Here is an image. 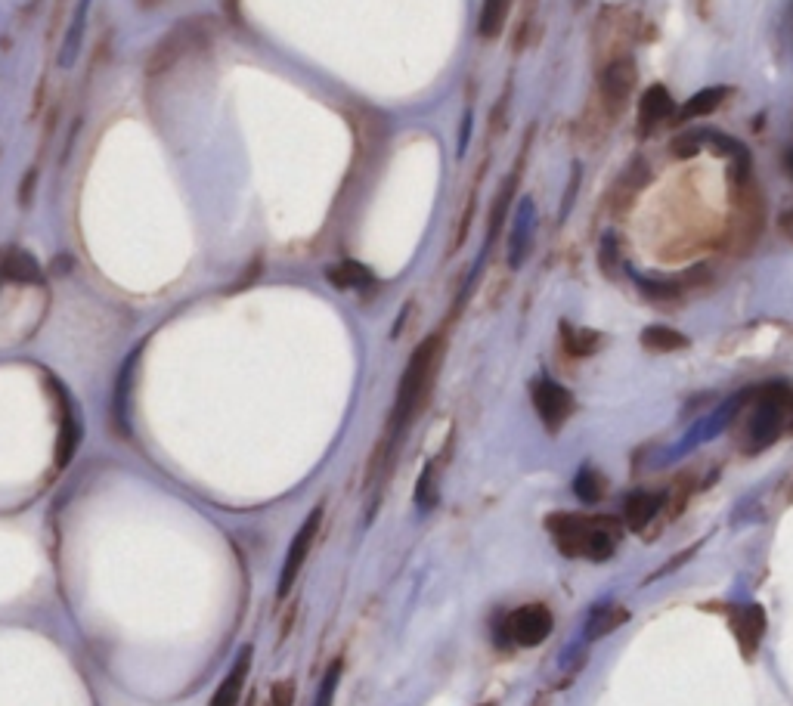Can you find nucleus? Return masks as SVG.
Masks as SVG:
<instances>
[{"label":"nucleus","instance_id":"f8f14e48","mask_svg":"<svg viewBox=\"0 0 793 706\" xmlns=\"http://www.w3.org/2000/svg\"><path fill=\"white\" fill-rule=\"evenodd\" d=\"M251 645H245L242 651H239V657H236V663L230 666V672L224 676V682L217 685V691H214V697H211V703L208 706H239V700H242V688H245V679H248V669H251Z\"/></svg>","mask_w":793,"mask_h":706},{"label":"nucleus","instance_id":"6e6552de","mask_svg":"<svg viewBox=\"0 0 793 706\" xmlns=\"http://www.w3.org/2000/svg\"><path fill=\"white\" fill-rule=\"evenodd\" d=\"M728 629H732L738 648L747 660L756 657L759 645L766 638V611L759 604H741L728 611Z\"/></svg>","mask_w":793,"mask_h":706},{"label":"nucleus","instance_id":"4be33fe9","mask_svg":"<svg viewBox=\"0 0 793 706\" xmlns=\"http://www.w3.org/2000/svg\"><path fill=\"white\" fill-rule=\"evenodd\" d=\"M509 7H512V0H484L481 19H478L481 38H496L499 35L505 19H509Z\"/></svg>","mask_w":793,"mask_h":706},{"label":"nucleus","instance_id":"bb28decb","mask_svg":"<svg viewBox=\"0 0 793 706\" xmlns=\"http://www.w3.org/2000/svg\"><path fill=\"white\" fill-rule=\"evenodd\" d=\"M295 694H298V688H295L292 679H279V682H273V688H270V700H267V706H295Z\"/></svg>","mask_w":793,"mask_h":706},{"label":"nucleus","instance_id":"aec40b11","mask_svg":"<svg viewBox=\"0 0 793 706\" xmlns=\"http://www.w3.org/2000/svg\"><path fill=\"white\" fill-rule=\"evenodd\" d=\"M642 344L654 353H676V350H685L688 347V338L670 326H648L642 332Z\"/></svg>","mask_w":793,"mask_h":706},{"label":"nucleus","instance_id":"423d86ee","mask_svg":"<svg viewBox=\"0 0 793 706\" xmlns=\"http://www.w3.org/2000/svg\"><path fill=\"white\" fill-rule=\"evenodd\" d=\"M323 515H326V508H323V505H316V508L310 511V518L298 527V533H295V539H292V545H289V552H285L282 573H279V586H276V595H279V598L289 595L292 586L298 583V576H301V570H304V564H307V558H310V552H313L316 533H320V527H323Z\"/></svg>","mask_w":793,"mask_h":706},{"label":"nucleus","instance_id":"f03ea898","mask_svg":"<svg viewBox=\"0 0 793 706\" xmlns=\"http://www.w3.org/2000/svg\"><path fill=\"white\" fill-rule=\"evenodd\" d=\"M546 530L558 552L567 558H586V561H608L617 552L620 542V521L605 518V515H570V511H558V515L546 518Z\"/></svg>","mask_w":793,"mask_h":706},{"label":"nucleus","instance_id":"2f4dec72","mask_svg":"<svg viewBox=\"0 0 793 706\" xmlns=\"http://www.w3.org/2000/svg\"><path fill=\"white\" fill-rule=\"evenodd\" d=\"M787 171H790V177H793V152H787Z\"/></svg>","mask_w":793,"mask_h":706},{"label":"nucleus","instance_id":"7c9ffc66","mask_svg":"<svg viewBox=\"0 0 793 706\" xmlns=\"http://www.w3.org/2000/svg\"><path fill=\"white\" fill-rule=\"evenodd\" d=\"M236 4H239V0H224V7H227L230 16H236Z\"/></svg>","mask_w":793,"mask_h":706},{"label":"nucleus","instance_id":"b1692460","mask_svg":"<svg viewBox=\"0 0 793 706\" xmlns=\"http://www.w3.org/2000/svg\"><path fill=\"white\" fill-rule=\"evenodd\" d=\"M134 357L124 363L121 375H118V388H115V397H112V409H115V422L121 425V431H128V391H131V369H134Z\"/></svg>","mask_w":793,"mask_h":706},{"label":"nucleus","instance_id":"39448f33","mask_svg":"<svg viewBox=\"0 0 793 706\" xmlns=\"http://www.w3.org/2000/svg\"><path fill=\"white\" fill-rule=\"evenodd\" d=\"M208 41H211V31L202 22H180L171 35L155 47V53L149 59V78L171 72L183 56L205 47Z\"/></svg>","mask_w":793,"mask_h":706},{"label":"nucleus","instance_id":"4468645a","mask_svg":"<svg viewBox=\"0 0 793 706\" xmlns=\"http://www.w3.org/2000/svg\"><path fill=\"white\" fill-rule=\"evenodd\" d=\"M0 279H13L19 285H38L41 282V267L22 248H7L0 254Z\"/></svg>","mask_w":793,"mask_h":706},{"label":"nucleus","instance_id":"dca6fc26","mask_svg":"<svg viewBox=\"0 0 793 706\" xmlns=\"http://www.w3.org/2000/svg\"><path fill=\"white\" fill-rule=\"evenodd\" d=\"M626 620H629V611H626L623 604H601V607H595V611L589 614L586 638H605L614 629H620Z\"/></svg>","mask_w":793,"mask_h":706},{"label":"nucleus","instance_id":"6ab92c4d","mask_svg":"<svg viewBox=\"0 0 793 706\" xmlns=\"http://www.w3.org/2000/svg\"><path fill=\"white\" fill-rule=\"evenodd\" d=\"M725 87H707L701 93H694L691 100L679 109V121H694V118H704L710 115L713 109H719V103L725 100Z\"/></svg>","mask_w":793,"mask_h":706},{"label":"nucleus","instance_id":"5701e85b","mask_svg":"<svg viewBox=\"0 0 793 706\" xmlns=\"http://www.w3.org/2000/svg\"><path fill=\"white\" fill-rule=\"evenodd\" d=\"M530 230H533V205L524 202L521 211H518V223H515V236H512V254H509V261L512 267H518L524 261V254H527V242H530Z\"/></svg>","mask_w":793,"mask_h":706},{"label":"nucleus","instance_id":"cd10ccee","mask_svg":"<svg viewBox=\"0 0 793 706\" xmlns=\"http://www.w3.org/2000/svg\"><path fill=\"white\" fill-rule=\"evenodd\" d=\"M617 264H620V258H617V239L608 233L605 242H601V270H605L608 276H617Z\"/></svg>","mask_w":793,"mask_h":706},{"label":"nucleus","instance_id":"a211bd4d","mask_svg":"<svg viewBox=\"0 0 793 706\" xmlns=\"http://www.w3.org/2000/svg\"><path fill=\"white\" fill-rule=\"evenodd\" d=\"M329 282L335 285V288H354V292H360V288H369V285H375V279H372V273L363 267V264H354V261H344V264H338V267H332L329 273Z\"/></svg>","mask_w":793,"mask_h":706},{"label":"nucleus","instance_id":"9b49d317","mask_svg":"<svg viewBox=\"0 0 793 706\" xmlns=\"http://www.w3.org/2000/svg\"><path fill=\"white\" fill-rule=\"evenodd\" d=\"M666 505V496L663 493H648V490H636V493H629L626 502H623V524L629 530H636L642 533L660 511Z\"/></svg>","mask_w":793,"mask_h":706},{"label":"nucleus","instance_id":"c756f323","mask_svg":"<svg viewBox=\"0 0 793 706\" xmlns=\"http://www.w3.org/2000/svg\"><path fill=\"white\" fill-rule=\"evenodd\" d=\"M781 227H784L787 239H793V211H787V214L781 217Z\"/></svg>","mask_w":793,"mask_h":706},{"label":"nucleus","instance_id":"9d476101","mask_svg":"<svg viewBox=\"0 0 793 706\" xmlns=\"http://www.w3.org/2000/svg\"><path fill=\"white\" fill-rule=\"evenodd\" d=\"M636 62H632L629 56L623 59H614L611 66L605 69V75H601V93H605V100L611 109H623L626 100L632 96V90H636Z\"/></svg>","mask_w":793,"mask_h":706},{"label":"nucleus","instance_id":"c85d7f7f","mask_svg":"<svg viewBox=\"0 0 793 706\" xmlns=\"http://www.w3.org/2000/svg\"><path fill=\"white\" fill-rule=\"evenodd\" d=\"M639 285H642V292L651 295V298H673L676 295V285H670V282H648V279H642Z\"/></svg>","mask_w":793,"mask_h":706},{"label":"nucleus","instance_id":"f257e3e1","mask_svg":"<svg viewBox=\"0 0 793 706\" xmlns=\"http://www.w3.org/2000/svg\"><path fill=\"white\" fill-rule=\"evenodd\" d=\"M440 363H443V335H428L416 350H412V357L397 384V400L391 409L388 437H385V456L394 453L403 434L416 425V419L425 412L434 394L437 375H440Z\"/></svg>","mask_w":793,"mask_h":706},{"label":"nucleus","instance_id":"20e7f679","mask_svg":"<svg viewBox=\"0 0 793 706\" xmlns=\"http://www.w3.org/2000/svg\"><path fill=\"white\" fill-rule=\"evenodd\" d=\"M552 626H555V620H552V611L546 604H524V607H515L512 614H505L499 632L509 645L536 648L552 635Z\"/></svg>","mask_w":793,"mask_h":706},{"label":"nucleus","instance_id":"72a5a7b5","mask_svg":"<svg viewBox=\"0 0 793 706\" xmlns=\"http://www.w3.org/2000/svg\"><path fill=\"white\" fill-rule=\"evenodd\" d=\"M481 706H493V703H481Z\"/></svg>","mask_w":793,"mask_h":706},{"label":"nucleus","instance_id":"7ed1b4c3","mask_svg":"<svg viewBox=\"0 0 793 706\" xmlns=\"http://www.w3.org/2000/svg\"><path fill=\"white\" fill-rule=\"evenodd\" d=\"M793 419V388L784 381L778 384H769L756 394V403L747 415V425H744V453H763L766 446H772L781 431L790 425Z\"/></svg>","mask_w":793,"mask_h":706},{"label":"nucleus","instance_id":"1a4fd4ad","mask_svg":"<svg viewBox=\"0 0 793 706\" xmlns=\"http://www.w3.org/2000/svg\"><path fill=\"white\" fill-rule=\"evenodd\" d=\"M53 391L59 397V406H62V415H59V443H56V468H69V462L75 459L78 446H81V412L75 406V400L69 397V391L62 388V384L53 381Z\"/></svg>","mask_w":793,"mask_h":706},{"label":"nucleus","instance_id":"2eb2a0df","mask_svg":"<svg viewBox=\"0 0 793 706\" xmlns=\"http://www.w3.org/2000/svg\"><path fill=\"white\" fill-rule=\"evenodd\" d=\"M90 4H93V0H78L75 16H72V25H69V31H66V41H62V50H59V66H62V69H72V66H75V59H78V53H81V41H84V25H87Z\"/></svg>","mask_w":793,"mask_h":706},{"label":"nucleus","instance_id":"393cba45","mask_svg":"<svg viewBox=\"0 0 793 706\" xmlns=\"http://www.w3.org/2000/svg\"><path fill=\"white\" fill-rule=\"evenodd\" d=\"M341 669H344V660L338 657L320 682V691H316V700L313 706H335V694H338V685H341Z\"/></svg>","mask_w":793,"mask_h":706},{"label":"nucleus","instance_id":"ddd939ff","mask_svg":"<svg viewBox=\"0 0 793 706\" xmlns=\"http://www.w3.org/2000/svg\"><path fill=\"white\" fill-rule=\"evenodd\" d=\"M673 115V96L663 84H654L645 90L642 103H639V131H654L660 121H666Z\"/></svg>","mask_w":793,"mask_h":706},{"label":"nucleus","instance_id":"f3484780","mask_svg":"<svg viewBox=\"0 0 793 706\" xmlns=\"http://www.w3.org/2000/svg\"><path fill=\"white\" fill-rule=\"evenodd\" d=\"M561 341H564V350L570 353V357H589V353H595L601 347L598 332L570 326V323H561Z\"/></svg>","mask_w":793,"mask_h":706},{"label":"nucleus","instance_id":"0eeeda50","mask_svg":"<svg viewBox=\"0 0 793 706\" xmlns=\"http://www.w3.org/2000/svg\"><path fill=\"white\" fill-rule=\"evenodd\" d=\"M530 397H533V409L539 415V422L546 425L549 434H558L564 428V422L570 419V412H574V397H570V391L561 388V384L552 378L533 381Z\"/></svg>","mask_w":793,"mask_h":706},{"label":"nucleus","instance_id":"a878e982","mask_svg":"<svg viewBox=\"0 0 793 706\" xmlns=\"http://www.w3.org/2000/svg\"><path fill=\"white\" fill-rule=\"evenodd\" d=\"M416 505L419 508H434L437 505V465L428 462L422 477H419V487H416Z\"/></svg>","mask_w":793,"mask_h":706},{"label":"nucleus","instance_id":"412c9836","mask_svg":"<svg viewBox=\"0 0 793 706\" xmlns=\"http://www.w3.org/2000/svg\"><path fill=\"white\" fill-rule=\"evenodd\" d=\"M605 477H601L592 465H583L580 471H577V477H574V493H577V499L580 502H586V505H595V502H601L605 499Z\"/></svg>","mask_w":793,"mask_h":706},{"label":"nucleus","instance_id":"473e14b6","mask_svg":"<svg viewBox=\"0 0 793 706\" xmlns=\"http://www.w3.org/2000/svg\"><path fill=\"white\" fill-rule=\"evenodd\" d=\"M790 431H793V419H790Z\"/></svg>","mask_w":793,"mask_h":706}]
</instances>
